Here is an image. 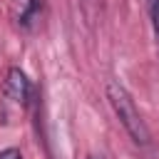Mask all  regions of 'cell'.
Segmentation results:
<instances>
[{
    "label": "cell",
    "instance_id": "cell-1",
    "mask_svg": "<svg viewBox=\"0 0 159 159\" xmlns=\"http://www.w3.org/2000/svg\"><path fill=\"white\" fill-rule=\"evenodd\" d=\"M107 99H109L114 114L119 117L122 127H124L127 134L132 137V142L139 144V147H147V144H149V129H147V124H144V119H142V114H139L132 94H129L119 82H109V84H107Z\"/></svg>",
    "mask_w": 159,
    "mask_h": 159
},
{
    "label": "cell",
    "instance_id": "cell-2",
    "mask_svg": "<svg viewBox=\"0 0 159 159\" xmlns=\"http://www.w3.org/2000/svg\"><path fill=\"white\" fill-rule=\"evenodd\" d=\"M5 94H7L12 102H17V104H25V102H27V97H30V80L25 77L22 70L12 67V70L7 72V80H5Z\"/></svg>",
    "mask_w": 159,
    "mask_h": 159
},
{
    "label": "cell",
    "instance_id": "cell-4",
    "mask_svg": "<svg viewBox=\"0 0 159 159\" xmlns=\"http://www.w3.org/2000/svg\"><path fill=\"white\" fill-rule=\"evenodd\" d=\"M149 17H152L154 37H157V45H159V0H149Z\"/></svg>",
    "mask_w": 159,
    "mask_h": 159
},
{
    "label": "cell",
    "instance_id": "cell-3",
    "mask_svg": "<svg viewBox=\"0 0 159 159\" xmlns=\"http://www.w3.org/2000/svg\"><path fill=\"white\" fill-rule=\"evenodd\" d=\"M40 10V0H12V15L20 25H30Z\"/></svg>",
    "mask_w": 159,
    "mask_h": 159
},
{
    "label": "cell",
    "instance_id": "cell-5",
    "mask_svg": "<svg viewBox=\"0 0 159 159\" xmlns=\"http://www.w3.org/2000/svg\"><path fill=\"white\" fill-rule=\"evenodd\" d=\"M0 159H22V154L17 149H5V152H0Z\"/></svg>",
    "mask_w": 159,
    "mask_h": 159
},
{
    "label": "cell",
    "instance_id": "cell-6",
    "mask_svg": "<svg viewBox=\"0 0 159 159\" xmlns=\"http://www.w3.org/2000/svg\"><path fill=\"white\" fill-rule=\"evenodd\" d=\"M87 159H102V157H94V154H92V157H87Z\"/></svg>",
    "mask_w": 159,
    "mask_h": 159
}]
</instances>
